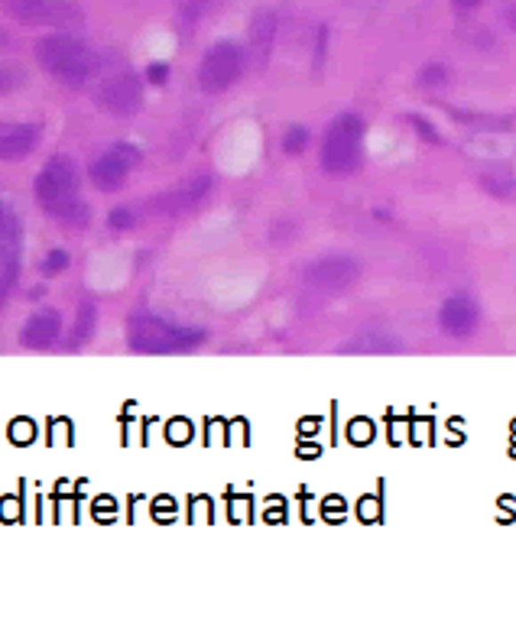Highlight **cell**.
Instances as JSON below:
<instances>
[{"label": "cell", "mask_w": 516, "mask_h": 639, "mask_svg": "<svg viewBox=\"0 0 516 639\" xmlns=\"http://www.w3.org/2000/svg\"><path fill=\"white\" fill-rule=\"evenodd\" d=\"M23 82V75L17 72V69H10V65H0V94L13 92L17 85Z\"/></svg>", "instance_id": "17"}, {"label": "cell", "mask_w": 516, "mask_h": 639, "mask_svg": "<svg viewBox=\"0 0 516 639\" xmlns=\"http://www.w3.org/2000/svg\"><path fill=\"white\" fill-rule=\"evenodd\" d=\"M351 4H358V0H351Z\"/></svg>", "instance_id": "25"}, {"label": "cell", "mask_w": 516, "mask_h": 639, "mask_svg": "<svg viewBox=\"0 0 516 639\" xmlns=\"http://www.w3.org/2000/svg\"><path fill=\"white\" fill-rule=\"evenodd\" d=\"M504 20H507V27L516 29V0H510L507 10H504Z\"/></svg>", "instance_id": "23"}, {"label": "cell", "mask_w": 516, "mask_h": 639, "mask_svg": "<svg viewBox=\"0 0 516 639\" xmlns=\"http://www.w3.org/2000/svg\"><path fill=\"white\" fill-rule=\"evenodd\" d=\"M360 140H364V124L358 114H342L332 120V127L325 133L322 159L328 173H351L360 163Z\"/></svg>", "instance_id": "5"}, {"label": "cell", "mask_w": 516, "mask_h": 639, "mask_svg": "<svg viewBox=\"0 0 516 639\" xmlns=\"http://www.w3.org/2000/svg\"><path fill=\"white\" fill-rule=\"evenodd\" d=\"M36 198L56 221L69 228H85L88 224V208L78 198V169L69 156H56L52 163L39 173L36 179Z\"/></svg>", "instance_id": "1"}, {"label": "cell", "mask_w": 516, "mask_h": 639, "mask_svg": "<svg viewBox=\"0 0 516 639\" xmlns=\"http://www.w3.org/2000/svg\"><path fill=\"white\" fill-rule=\"evenodd\" d=\"M59 328H62V321H59L56 311H39V315H33V319L23 325L20 338H23L27 347H49L59 338Z\"/></svg>", "instance_id": "13"}, {"label": "cell", "mask_w": 516, "mask_h": 639, "mask_svg": "<svg viewBox=\"0 0 516 639\" xmlns=\"http://www.w3.org/2000/svg\"><path fill=\"white\" fill-rule=\"evenodd\" d=\"M212 192V179H195V182L189 185H179V189H173V192L159 195V198L149 201V208L159 211V214H179V211H189L195 208L198 201L205 198V195Z\"/></svg>", "instance_id": "11"}, {"label": "cell", "mask_w": 516, "mask_h": 639, "mask_svg": "<svg viewBox=\"0 0 516 639\" xmlns=\"http://www.w3.org/2000/svg\"><path fill=\"white\" fill-rule=\"evenodd\" d=\"M419 82H423V85H439V82H445V69H442V65H432V69H425V72L419 75Z\"/></svg>", "instance_id": "21"}, {"label": "cell", "mask_w": 516, "mask_h": 639, "mask_svg": "<svg viewBox=\"0 0 516 639\" xmlns=\"http://www.w3.org/2000/svg\"><path fill=\"white\" fill-rule=\"evenodd\" d=\"M127 338L133 351H143V354H173V351H185V347H195L205 338L202 331H189V328H175L169 321L153 319V315H137L130 319L127 325Z\"/></svg>", "instance_id": "3"}, {"label": "cell", "mask_w": 516, "mask_h": 639, "mask_svg": "<svg viewBox=\"0 0 516 639\" xmlns=\"http://www.w3.org/2000/svg\"><path fill=\"white\" fill-rule=\"evenodd\" d=\"M98 104H101L108 114L114 117H133L140 108H143V85L133 72H117L108 75L98 92H94Z\"/></svg>", "instance_id": "7"}, {"label": "cell", "mask_w": 516, "mask_h": 639, "mask_svg": "<svg viewBox=\"0 0 516 639\" xmlns=\"http://www.w3.org/2000/svg\"><path fill=\"white\" fill-rule=\"evenodd\" d=\"M39 143L36 124H0V159H20Z\"/></svg>", "instance_id": "12"}, {"label": "cell", "mask_w": 516, "mask_h": 639, "mask_svg": "<svg viewBox=\"0 0 516 639\" xmlns=\"http://www.w3.org/2000/svg\"><path fill=\"white\" fill-rule=\"evenodd\" d=\"M36 59L49 75H56L59 82L72 85V88H82L92 78L94 65H98L88 43L78 39L75 33H49V36H43L36 43Z\"/></svg>", "instance_id": "2"}, {"label": "cell", "mask_w": 516, "mask_h": 639, "mask_svg": "<svg viewBox=\"0 0 516 639\" xmlns=\"http://www.w3.org/2000/svg\"><path fill=\"white\" fill-rule=\"evenodd\" d=\"M137 163H140V150L130 147V143H117V147H111L108 153L101 156V159H98V163L92 166L94 185H98L101 192H114V189L124 185L127 173Z\"/></svg>", "instance_id": "9"}, {"label": "cell", "mask_w": 516, "mask_h": 639, "mask_svg": "<svg viewBox=\"0 0 516 639\" xmlns=\"http://www.w3.org/2000/svg\"><path fill=\"white\" fill-rule=\"evenodd\" d=\"M218 4H222V0H175V13H179V20H182L185 27H195V23L208 17Z\"/></svg>", "instance_id": "15"}, {"label": "cell", "mask_w": 516, "mask_h": 639, "mask_svg": "<svg viewBox=\"0 0 516 639\" xmlns=\"http://www.w3.org/2000/svg\"><path fill=\"white\" fill-rule=\"evenodd\" d=\"M305 140H309V133H305L302 127H293L286 133V140H283V150H286V153H299V150L305 147Z\"/></svg>", "instance_id": "19"}, {"label": "cell", "mask_w": 516, "mask_h": 639, "mask_svg": "<svg viewBox=\"0 0 516 639\" xmlns=\"http://www.w3.org/2000/svg\"><path fill=\"white\" fill-rule=\"evenodd\" d=\"M244 62H247V55L238 43H214L208 53H205L202 65H198V88L205 94H222L228 92L230 85L238 82L240 75H244Z\"/></svg>", "instance_id": "6"}, {"label": "cell", "mask_w": 516, "mask_h": 639, "mask_svg": "<svg viewBox=\"0 0 516 639\" xmlns=\"http://www.w3.org/2000/svg\"><path fill=\"white\" fill-rule=\"evenodd\" d=\"M273 36H277V17H273V10H257L254 20H250V53L257 55L260 65L267 62Z\"/></svg>", "instance_id": "14"}, {"label": "cell", "mask_w": 516, "mask_h": 639, "mask_svg": "<svg viewBox=\"0 0 516 639\" xmlns=\"http://www.w3.org/2000/svg\"><path fill=\"white\" fill-rule=\"evenodd\" d=\"M0 10L27 27L75 29L82 27V7L72 0H0Z\"/></svg>", "instance_id": "4"}, {"label": "cell", "mask_w": 516, "mask_h": 639, "mask_svg": "<svg viewBox=\"0 0 516 639\" xmlns=\"http://www.w3.org/2000/svg\"><path fill=\"white\" fill-rule=\"evenodd\" d=\"M92 328H94V305L88 302V305H82V315H78V321H75V335H72V338L82 344V341L92 335Z\"/></svg>", "instance_id": "16"}, {"label": "cell", "mask_w": 516, "mask_h": 639, "mask_svg": "<svg viewBox=\"0 0 516 639\" xmlns=\"http://www.w3.org/2000/svg\"><path fill=\"white\" fill-rule=\"evenodd\" d=\"M358 276V266L348 256H322L305 270V283L312 286L315 293H344Z\"/></svg>", "instance_id": "8"}, {"label": "cell", "mask_w": 516, "mask_h": 639, "mask_svg": "<svg viewBox=\"0 0 516 639\" xmlns=\"http://www.w3.org/2000/svg\"><path fill=\"white\" fill-rule=\"evenodd\" d=\"M478 4H480V0H455V7H458V10H474Z\"/></svg>", "instance_id": "24"}, {"label": "cell", "mask_w": 516, "mask_h": 639, "mask_svg": "<svg viewBox=\"0 0 516 639\" xmlns=\"http://www.w3.org/2000/svg\"><path fill=\"white\" fill-rule=\"evenodd\" d=\"M108 221H111V228L124 231V228H133V224H137V214H133L130 208H114Z\"/></svg>", "instance_id": "18"}, {"label": "cell", "mask_w": 516, "mask_h": 639, "mask_svg": "<svg viewBox=\"0 0 516 639\" xmlns=\"http://www.w3.org/2000/svg\"><path fill=\"white\" fill-rule=\"evenodd\" d=\"M65 266H69V254H65V250H52V254L46 256V266H43V270H46V273H62Z\"/></svg>", "instance_id": "20"}, {"label": "cell", "mask_w": 516, "mask_h": 639, "mask_svg": "<svg viewBox=\"0 0 516 639\" xmlns=\"http://www.w3.org/2000/svg\"><path fill=\"white\" fill-rule=\"evenodd\" d=\"M166 78H169V69H166V65H149V82L163 85Z\"/></svg>", "instance_id": "22"}, {"label": "cell", "mask_w": 516, "mask_h": 639, "mask_svg": "<svg viewBox=\"0 0 516 639\" xmlns=\"http://www.w3.org/2000/svg\"><path fill=\"white\" fill-rule=\"evenodd\" d=\"M478 321H480V311L478 305L464 295H455L442 305L439 311V325H442L445 335H452V338H471L474 331H478Z\"/></svg>", "instance_id": "10"}]
</instances>
